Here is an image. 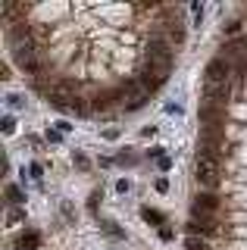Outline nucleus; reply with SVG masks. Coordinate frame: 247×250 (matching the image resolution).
<instances>
[{"label": "nucleus", "mask_w": 247, "mask_h": 250, "mask_svg": "<svg viewBox=\"0 0 247 250\" xmlns=\"http://www.w3.org/2000/svg\"><path fill=\"white\" fill-rule=\"evenodd\" d=\"M228 72H231V66L226 57H213L206 62V82H213V84H228Z\"/></svg>", "instance_id": "20e7f679"}, {"label": "nucleus", "mask_w": 247, "mask_h": 250, "mask_svg": "<svg viewBox=\"0 0 247 250\" xmlns=\"http://www.w3.org/2000/svg\"><path fill=\"white\" fill-rule=\"evenodd\" d=\"M191 234H216V222L204 213H191V225H188Z\"/></svg>", "instance_id": "0eeeda50"}, {"label": "nucleus", "mask_w": 247, "mask_h": 250, "mask_svg": "<svg viewBox=\"0 0 247 250\" xmlns=\"http://www.w3.org/2000/svg\"><path fill=\"white\" fill-rule=\"evenodd\" d=\"M97 203H100V191L91 194V200H88V209H97Z\"/></svg>", "instance_id": "f3484780"}, {"label": "nucleus", "mask_w": 247, "mask_h": 250, "mask_svg": "<svg viewBox=\"0 0 247 250\" xmlns=\"http://www.w3.org/2000/svg\"><path fill=\"white\" fill-rule=\"evenodd\" d=\"M157 191H160V194L169 191V182H166V178H160V182H157Z\"/></svg>", "instance_id": "6ab92c4d"}, {"label": "nucleus", "mask_w": 247, "mask_h": 250, "mask_svg": "<svg viewBox=\"0 0 247 250\" xmlns=\"http://www.w3.org/2000/svg\"><path fill=\"white\" fill-rule=\"evenodd\" d=\"M219 209V197H213V194H197L194 197V209L191 213H204V216H210Z\"/></svg>", "instance_id": "6e6552de"}, {"label": "nucleus", "mask_w": 247, "mask_h": 250, "mask_svg": "<svg viewBox=\"0 0 247 250\" xmlns=\"http://www.w3.org/2000/svg\"><path fill=\"white\" fill-rule=\"evenodd\" d=\"M238 75H241V78H247V60H241V62H238Z\"/></svg>", "instance_id": "aec40b11"}, {"label": "nucleus", "mask_w": 247, "mask_h": 250, "mask_svg": "<svg viewBox=\"0 0 247 250\" xmlns=\"http://www.w3.org/2000/svg\"><path fill=\"white\" fill-rule=\"evenodd\" d=\"M194 175L204 188H216L222 178V169H219V160H206V156H197V166H194Z\"/></svg>", "instance_id": "f257e3e1"}, {"label": "nucleus", "mask_w": 247, "mask_h": 250, "mask_svg": "<svg viewBox=\"0 0 247 250\" xmlns=\"http://www.w3.org/2000/svg\"><path fill=\"white\" fill-rule=\"evenodd\" d=\"M75 166H79V169H88V160H84L82 153H75Z\"/></svg>", "instance_id": "a211bd4d"}, {"label": "nucleus", "mask_w": 247, "mask_h": 250, "mask_svg": "<svg viewBox=\"0 0 247 250\" xmlns=\"http://www.w3.org/2000/svg\"><path fill=\"white\" fill-rule=\"evenodd\" d=\"M222 31H226L228 38H231V35H238V31H241V22H238V19H228L226 25H222Z\"/></svg>", "instance_id": "4468645a"}, {"label": "nucleus", "mask_w": 247, "mask_h": 250, "mask_svg": "<svg viewBox=\"0 0 247 250\" xmlns=\"http://www.w3.org/2000/svg\"><path fill=\"white\" fill-rule=\"evenodd\" d=\"M204 100H206V106L226 109V104H228V84H213V82H206V84H204Z\"/></svg>", "instance_id": "39448f33"}, {"label": "nucleus", "mask_w": 247, "mask_h": 250, "mask_svg": "<svg viewBox=\"0 0 247 250\" xmlns=\"http://www.w3.org/2000/svg\"><path fill=\"white\" fill-rule=\"evenodd\" d=\"M6 100H10L13 106H22V97H19V94H10V97H6Z\"/></svg>", "instance_id": "412c9836"}, {"label": "nucleus", "mask_w": 247, "mask_h": 250, "mask_svg": "<svg viewBox=\"0 0 247 250\" xmlns=\"http://www.w3.org/2000/svg\"><path fill=\"white\" fill-rule=\"evenodd\" d=\"M144 50H147V60H172V41L169 38H160V35L147 38Z\"/></svg>", "instance_id": "7ed1b4c3"}, {"label": "nucleus", "mask_w": 247, "mask_h": 250, "mask_svg": "<svg viewBox=\"0 0 247 250\" xmlns=\"http://www.w3.org/2000/svg\"><path fill=\"white\" fill-rule=\"evenodd\" d=\"M200 156H206V160H219L222 153V135H216V131H200Z\"/></svg>", "instance_id": "f03ea898"}, {"label": "nucleus", "mask_w": 247, "mask_h": 250, "mask_svg": "<svg viewBox=\"0 0 247 250\" xmlns=\"http://www.w3.org/2000/svg\"><path fill=\"white\" fill-rule=\"evenodd\" d=\"M144 104H147V94H141V97L128 100V104H125V109H138V106H144Z\"/></svg>", "instance_id": "2eb2a0df"}, {"label": "nucleus", "mask_w": 247, "mask_h": 250, "mask_svg": "<svg viewBox=\"0 0 247 250\" xmlns=\"http://www.w3.org/2000/svg\"><path fill=\"white\" fill-rule=\"evenodd\" d=\"M182 41H185V28L175 25V28H172V44H182Z\"/></svg>", "instance_id": "dca6fc26"}, {"label": "nucleus", "mask_w": 247, "mask_h": 250, "mask_svg": "<svg viewBox=\"0 0 247 250\" xmlns=\"http://www.w3.org/2000/svg\"><path fill=\"white\" fill-rule=\"evenodd\" d=\"M185 250H210V247H206V244H204V241H197V238H194V234H191V238H188V241H185Z\"/></svg>", "instance_id": "ddd939ff"}, {"label": "nucleus", "mask_w": 247, "mask_h": 250, "mask_svg": "<svg viewBox=\"0 0 247 250\" xmlns=\"http://www.w3.org/2000/svg\"><path fill=\"white\" fill-rule=\"evenodd\" d=\"M141 216L147 219V222H153V225H163V216H160L157 209H141Z\"/></svg>", "instance_id": "f8f14e48"}, {"label": "nucleus", "mask_w": 247, "mask_h": 250, "mask_svg": "<svg viewBox=\"0 0 247 250\" xmlns=\"http://www.w3.org/2000/svg\"><path fill=\"white\" fill-rule=\"evenodd\" d=\"M38 244H41V234L38 231H22L16 238V250H38Z\"/></svg>", "instance_id": "1a4fd4ad"}, {"label": "nucleus", "mask_w": 247, "mask_h": 250, "mask_svg": "<svg viewBox=\"0 0 247 250\" xmlns=\"http://www.w3.org/2000/svg\"><path fill=\"white\" fill-rule=\"evenodd\" d=\"M119 100H125V91L122 88H110V91H100V94H94L91 97V106L97 109H106V106H113V104H119Z\"/></svg>", "instance_id": "423d86ee"}, {"label": "nucleus", "mask_w": 247, "mask_h": 250, "mask_svg": "<svg viewBox=\"0 0 247 250\" xmlns=\"http://www.w3.org/2000/svg\"><path fill=\"white\" fill-rule=\"evenodd\" d=\"M6 203H22V191L16 185H6Z\"/></svg>", "instance_id": "9b49d317"}, {"label": "nucleus", "mask_w": 247, "mask_h": 250, "mask_svg": "<svg viewBox=\"0 0 247 250\" xmlns=\"http://www.w3.org/2000/svg\"><path fill=\"white\" fill-rule=\"evenodd\" d=\"M25 38H28V25H25V22H10V41L19 44V41H25Z\"/></svg>", "instance_id": "9d476101"}]
</instances>
